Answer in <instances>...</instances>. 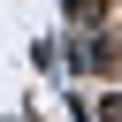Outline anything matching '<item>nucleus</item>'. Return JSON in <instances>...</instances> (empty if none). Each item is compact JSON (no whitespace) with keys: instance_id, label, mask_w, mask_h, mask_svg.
Here are the masks:
<instances>
[{"instance_id":"nucleus-1","label":"nucleus","mask_w":122,"mask_h":122,"mask_svg":"<svg viewBox=\"0 0 122 122\" xmlns=\"http://www.w3.org/2000/svg\"><path fill=\"white\" fill-rule=\"evenodd\" d=\"M114 61H122V46H114V30H92V46H76V69H99V76H107Z\"/></svg>"},{"instance_id":"nucleus-3","label":"nucleus","mask_w":122,"mask_h":122,"mask_svg":"<svg viewBox=\"0 0 122 122\" xmlns=\"http://www.w3.org/2000/svg\"><path fill=\"white\" fill-rule=\"evenodd\" d=\"M99 122H122V92H99Z\"/></svg>"},{"instance_id":"nucleus-2","label":"nucleus","mask_w":122,"mask_h":122,"mask_svg":"<svg viewBox=\"0 0 122 122\" xmlns=\"http://www.w3.org/2000/svg\"><path fill=\"white\" fill-rule=\"evenodd\" d=\"M69 15H76V23H99V15H107V0H69Z\"/></svg>"}]
</instances>
